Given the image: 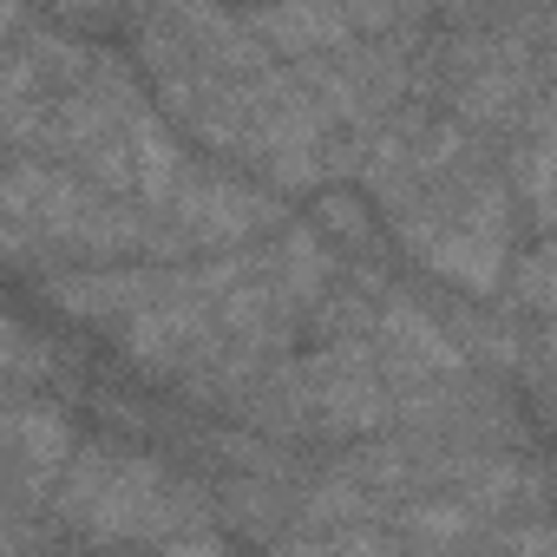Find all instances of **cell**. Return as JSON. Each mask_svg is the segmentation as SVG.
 I'll return each mask as SVG.
<instances>
[{
  "label": "cell",
  "mask_w": 557,
  "mask_h": 557,
  "mask_svg": "<svg viewBox=\"0 0 557 557\" xmlns=\"http://www.w3.org/2000/svg\"><path fill=\"white\" fill-rule=\"evenodd\" d=\"M60 518H73L99 544H177L190 531H210L203 492L171 479L158 459L119 446H86L73 459V472L60 479Z\"/></svg>",
  "instance_id": "6da1fadb"
},
{
  "label": "cell",
  "mask_w": 557,
  "mask_h": 557,
  "mask_svg": "<svg viewBox=\"0 0 557 557\" xmlns=\"http://www.w3.org/2000/svg\"><path fill=\"white\" fill-rule=\"evenodd\" d=\"M309 400H315V420L329 433H348V440H368L394 420V394L368 355V342H329L309 368Z\"/></svg>",
  "instance_id": "7a4b0ae2"
},
{
  "label": "cell",
  "mask_w": 557,
  "mask_h": 557,
  "mask_svg": "<svg viewBox=\"0 0 557 557\" xmlns=\"http://www.w3.org/2000/svg\"><path fill=\"white\" fill-rule=\"evenodd\" d=\"M171 216H177V236H184V249L190 243H249L275 210H269V197H256V190H243V184H230V177H210V171H190L184 177V190H177V203H171Z\"/></svg>",
  "instance_id": "3957f363"
},
{
  "label": "cell",
  "mask_w": 557,
  "mask_h": 557,
  "mask_svg": "<svg viewBox=\"0 0 557 557\" xmlns=\"http://www.w3.org/2000/svg\"><path fill=\"white\" fill-rule=\"evenodd\" d=\"M381 355H387V368H394V381L400 387H420V381H453V374H466L472 361H466V348L420 309V302H407V296H387V315H381Z\"/></svg>",
  "instance_id": "277c9868"
},
{
  "label": "cell",
  "mask_w": 557,
  "mask_h": 557,
  "mask_svg": "<svg viewBox=\"0 0 557 557\" xmlns=\"http://www.w3.org/2000/svg\"><path fill=\"white\" fill-rule=\"evenodd\" d=\"M8 446H14V472L21 492H53V479L73 472V420L53 400H14L8 407Z\"/></svg>",
  "instance_id": "5b68a950"
},
{
  "label": "cell",
  "mask_w": 557,
  "mask_h": 557,
  "mask_svg": "<svg viewBox=\"0 0 557 557\" xmlns=\"http://www.w3.org/2000/svg\"><path fill=\"white\" fill-rule=\"evenodd\" d=\"M164 296V275L158 269H86V275H60L53 283V302L66 315H86V322H132L138 309H151Z\"/></svg>",
  "instance_id": "8992f818"
},
{
  "label": "cell",
  "mask_w": 557,
  "mask_h": 557,
  "mask_svg": "<svg viewBox=\"0 0 557 557\" xmlns=\"http://www.w3.org/2000/svg\"><path fill=\"white\" fill-rule=\"evenodd\" d=\"M249 27H256L275 53H296V60H322V53L355 47L348 8H269V14H249Z\"/></svg>",
  "instance_id": "52a82bcc"
},
{
  "label": "cell",
  "mask_w": 557,
  "mask_h": 557,
  "mask_svg": "<svg viewBox=\"0 0 557 557\" xmlns=\"http://www.w3.org/2000/svg\"><path fill=\"white\" fill-rule=\"evenodd\" d=\"M132 171H138V197H145V210H171L177 190H184V177H190L177 138H171L145 106L132 112Z\"/></svg>",
  "instance_id": "ba28073f"
},
{
  "label": "cell",
  "mask_w": 557,
  "mask_h": 557,
  "mask_svg": "<svg viewBox=\"0 0 557 557\" xmlns=\"http://www.w3.org/2000/svg\"><path fill=\"white\" fill-rule=\"evenodd\" d=\"M289 309H296V296H289L283 283H262V275H249V283H236V289L216 302V322H223L243 348H269V342L289 335Z\"/></svg>",
  "instance_id": "9c48e42d"
},
{
  "label": "cell",
  "mask_w": 557,
  "mask_h": 557,
  "mask_svg": "<svg viewBox=\"0 0 557 557\" xmlns=\"http://www.w3.org/2000/svg\"><path fill=\"white\" fill-rule=\"evenodd\" d=\"M400 537L420 544V557H453V550L485 537V518L466 498H420V505L400 511Z\"/></svg>",
  "instance_id": "30bf717a"
},
{
  "label": "cell",
  "mask_w": 557,
  "mask_h": 557,
  "mask_svg": "<svg viewBox=\"0 0 557 557\" xmlns=\"http://www.w3.org/2000/svg\"><path fill=\"white\" fill-rule=\"evenodd\" d=\"M459 498L485 518V511H505V505H518V498H531L537 492V479L518 466V459H505V453H466V466H459Z\"/></svg>",
  "instance_id": "8fae6325"
},
{
  "label": "cell",
  "mask_w": 557,
  "mask_h": 557,
  "mask_svg": "<svg viewBox=\"0 0 557 557\" xmlns=\"http://www.w3.org/2000/svg\"><path fill=\"white\" fill-rule=\"evenodd\" d=\"M275 262H283V269H275V283H283L296 302H315L322 289H329V243L309 230V223H296L289 236H283V256H275Z\"/></svg>",
  "instance_id": "7c38bea8"
},
{
  "label": "cell",
  "mask_w": 557,
  "mask_h": 557,
  "mask_svg": "<svg viewBox=\"0 0 557 557\" xmlns=\"http://www.w3.org/2000/svg\"><path fill=\"white\" fill-rule=\"evenodd\" d=\"M511 171H518V190H524L531 216H537L544 230H557V145H550V138H531Z\"/></svg>",
  "instance_id": "4fadbf2b"
},
{
  "label": "cell",
  "mask_w": 557,
  "mask_h": 557,
  "mask_svg": "<svg viewBox=\"0 0 557 557\" xmlns=\"http://www.w3.org/2000/svg\"><path fill=\"white\" fill-rule=\"evenodd\" d=\"M368 511H374V492H361L348 472H335L329 485H315V492L302 498V518H309V524H329V531L368 524Z\"/></svg>",
  "instance_id": "5bb4252c"
},
{
  "label": "cell",
  "mask_w": 557,
  "mask_h": 557,
  "mask_svg": "<svg viewBox=\"0 0 557 557\" xmlns=\"http://www.w3.org/2000/svg\"><path fill=\"white\" fill-rule=\"evenodd\" d=\"M511 296H518L531 315H550V322H557V236L537 243V249L511 269Z\"/></svg>",
  "instance_id": "9a60e30c"
},
{
  "label": "cell",
  "mask_w": 557,
  "mask_h": 557,
  "mask_svg": "<svg viewBox=\"0 0 557 557\" xmlns=\"http://www.w3.org/2000/svg\"><path fill=\"white\" fill-rule=\"evenodd\" d=\"M223 511L243 524V531H275L283 524V492H269V485H256V479H230L223 485Z\"/></svg>",
  "instance_id": "2e32d148"
},
{
  "label": "cell",
  "mask_w": 557,
  "mask_h": 557,
  "mask_svg": "<svg viewBox=\"0 0 557 557\" xmlns=\"http://www.w3.org/2000/svg\"><path fill=\"white\" fill-rule=\"evenodd\" d=\"M492 544L505 557H557V524L550 518H524V524H505Z\"/></svg>",
  "instance_id": "e0dca14e"
},
{
  "label": "cell",
  "mask_w": 557,
  "mask_h": 557,
  "mask_svg": "<svg viewBox=\"0 0 557 557\" xmlns=\"http://www.w3.org/2000/svg\"><path fill=\"white\" fill-rule=\"evenodd\" d=\"M315 216L342 236V243H368V210H361V197H348V190H329L322 203H315Z\"/></svg>",
  "instance_id": "ac0fdd59"
},
{
  "label": "cell",
  "mask_w": 557,
  "mask_h": 557,
  "mask_svg": "<svg viewBox=\"0 0 557 557\" xmlns=\"http://www.w3.org/2000/svg\"><path fill=\"white\" fill-rule=\"evenodd\" d=\"M329 544H335V557H400V537L387 524H348Z\"/></svg>",
  "instance_id": "d6986e66"
},
{
  "label": "cell",
  "mask_w": 557,
  "mask_h": 557,
  "mask_svg": "<svg viewBox=\"0 0 557 557\" xmlns=\"http://www.w3.org/2000/svg\"><path fill=\"white\" fill-rule=\"evenodd\" d=\"M164 557H230V544H223L216 531H190V537L164 544Z\"/></svg>",
  "instance_id": "ffe728a7"
},
{
  "label": "cell",
  "mask_w": 557,
  "mask_h": 557,
  "mask_svg": "<svg viewBox=\"0 0 557 557\" xmlns=\"http://www.w3.org/2000/svg\"><path fill=\"white\" fill-rule=\"evenodd\" d=\"M269 557H335L329 537H302V544H283V550H269Z\"/></svg>",
  "instance_id": "44dd1931"
},
{
  "label": "cell",
  "mask_w": 557,
  "mask_h": 557,
  "mask_svg": "<svg viewBox=\"0 0 557 557\" xmlns=\"http://www.w3.org/2000/svg\"><path fill=\"white\" fill-rule=\"evenodd\" d=\"M537 355H544V361H550V368H557V322H550V329H544V335H537Z\"/></svg>",
  "instance_id": "7402d4cb"
}]
</instances>
